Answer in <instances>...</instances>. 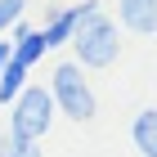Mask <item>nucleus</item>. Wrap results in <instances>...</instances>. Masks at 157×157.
I'll return each mask as SVG.
<instances>
[{"mask_svg":"<svg viewBox=\"0 0 157 157\" xmlns=\"http://www.w3.org/2000/svg\"><path fill=\"white\" fill-rule=\"evenodd\" d=\"M0 157H45L40 153V144H32V139H18V135H0Z\"/></svg>","mask_w":157,"mask_h":157,"instance_id":"obj_9","label":"nucleus"},{"mask_svg":"<svg viewBox=\"0 0 157 157\" xmlns=\"http://www.w3.org/2000/svg\"><path fill=\"white\" fill-rule=\"evenodd\" d=\"M9 59H13V40H0V67H5Z\"/></svg>","mask_w":157,"mask_h":157,"instance_id":"obj_11","label":"nucleus"},{"mask_svg":"<svg viewBox=\"0 0 157 157\" xmlns=\"http://www.w3.org/2000/svg\"><path fill=\"white\" fill-rule=\"evenodd\" d=\"M23 90H27V67L9 59L5 67H0V103H13Z\"/></svg>","mask_w":157,"mask_h":157,"instance_id":"obj_7","label":"nucleus"},{"mask_svg":"<svg viewBox=\"0 0 157 157\" xmlns=\"http://www.w3.org/2000/svg\"><path fill=\"white\" fill-rule=\"evenodd\" d=\"M27 13V0H0V36H9L13 23H23Z\"/></svg>","mask_w":157,"mask_h":157,"instance_id":"obj_10","label":"nucleus"},{"mask_svg":"<svg viewBox=\"0 0 157 157\" xmlns=\"http://www.w3.org/2000/svg\"><path fill=\"white\" fill-rule=\"evenodd\" d=\"M54 117H59V108H54L49 90L45 85H27L23 94L9 103V135L40 144V139L49 135V126H54Z\"/></svg>","mask_w":157,"mask_h":157,"instance_id":"obj_3","label":"nucleus"},{"mask_svg":"<svg viewBox=\"0 0 157 157\" xmlns=\"http://www.w3.org/2000/svg\"><path fill=\"white\" fill-rule=\"evenodd\" d=\"M72 27H76V9H54L45 18V27H36V32L45 40V49H59V45L72 40Z\"/></svg>","mask_w":157,"mask_h":157,"instance_id":"obj_6","label":"nucleus"},{"mask_svg":"<svg viewBox=\"0 0 157 157\" xmlns=\"http://www.w3.org/2000/svg\"><path fill=\"white\" fill-rule=\"evenodd\" d=\"M72 54H76V67H112L121 54V36H117V23L99 9L94 0L90 5H76V27H72Z\"/></svg>","mask_w":157,"mask_h":157,"instance_id":"obj_1","label":"nucleus"},{"mask_svg":"<svg viewBox=\"0 0 157 157\" xmlns=\"http://www.w3.org/2000/svg\"><path fill=\"white\" fill-rule=\"evenodd\" d=\"M49 99H54V108L63 112V117H72V121H94V112H99V99H94V85L85 81V72L76 67L72 59L67 63H59L54 72H49Z\"/></svg>","mask_w":157,"mask_h":157,"instance_id":"obj_2","label":"nucleus"},{"mask_svg":"<svg viewBox=\"0 0 157 157\" xmlns=\"http://www.w3.org/2000/svg\"><path fill=\"white\" fill-rule=\"evenodd\" d=\"M130 144H135L139 157H157V108L135 112V121H130Z\"/></svg>","mask_w":157,"mask_h":157,"instance_id":"obj_5","label":"nucleus"},{"mask_svg":"<svg viewBox=\"0 0 157 157\" xmlns=\"http://www.w3.org/2000/svg\"><path fill=\"white\" fill-rule=\"evenodd\" d=\"M117 18L135 36H153L157 32V0H117Z\"/></svg>","mask_w":157,"mask_h":157,"instance_id":"obj_4","label":"nucleus"},{"mask_svg":"<svg viewBox=\"0 0 157 157\" xmlns=\"http://www.w3.org/2000/svg\"><path fill=\"white\" fill-rule=\"evenodd\" d=\"M40 59H45V40H40V32H32V36H23V40H13V63H23L27 72H32Z\"/></svg>","mask_w":157,"mask_h":157,"instance_id":"obj_8","label":"nucleus"}]
</instances>
